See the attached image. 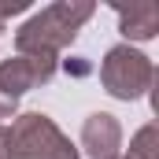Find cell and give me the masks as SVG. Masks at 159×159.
Instances as JSON below:
<instances>
[{"mask_svg":"<svg viewBox=\"0 0 159 159\" xmlns=\"http://www.w3.org/2000/svg\"><path fill=\"white\" fill-rule=\"evenodd\" d=\"M0 159H11V129L0 122Z\"/></svg>","mask_w":159,"mask_h":159,"instance_id":"cell-8","label":"cell"},{"mask_svg":"<svg viewBox=\"0 0 159 159\" xmlns=\"http://www.w3.org/2000/svg\"><path fill=\"white\" fill-rule=\"evenodd\" d=\"M115 11H119L122 37H129V41H152L156 37V30H159V7L156 4H129V7L115 4Z\"/></svg>","mask_w":159,"mask_h":159,"instance_id":"cell-6","label":"cell"},{"mask_svg":"<svg viewBox=\"0 0 159 159\" xmlns=\"http://www.w3.org/2000/svg\"><path fill=\"white\" fill-rule=\"evenodd\" d=\"M56 67H59V56H48V52H30V56L0 59V93L11 96V100H19L22 93L52 81Z\"/></svg>","mask_w":159,"mask_h":159,"instance_id":"cell-4","label":"cell"},{"mask_svg":"<svg viewBox=\"0 0 159 159\" xmlns=\"http://www.w3.org/2000/svg\"><path fill=\"white\" fill-rule=\"evenodd\" d=\"M11 129V159H81L70 137L41 111L15 115Z\"/></svg>","mask_w":159,"mask_h":159,"instance_id":"cell-2","label":"cell"},{"mask_svg":"<svg viewBox=\"0 0 159 159\" xmlns=\"http://www.w3.org/2000/svg\"><path fill=\"white\" fill-rule=\"evenodd\" d=\"M115 159H119V156H115Z\"/></svg>","mask_w":159,"mask_h":159,"instance_id":"cell-12","label":"cell"},{"mask_svg":"<svg viewBox=\"0 0 159 159\" xmlns=\"http://www.w3.org/2000/svg\"><path fill=\"white\" fill-rule=\"evenodd\" d=\"M100 81L115 100L129 104V100H141L152 89L156 67H152V59L144 52H137L129 44H115V48H107V56L100 63Z\"/></svg>","mask_w":159,"mask_h":159,"instance_id":"cell-3","label":"cell"},{"mask_svg":"<svg viewBox=\"0 0 159 159\" xmlns=\"http://www.w3.org/2000/svg\"><path fill=\"white\" fill-rule=\"evenodd\" d=\"M0 34H4V22H0Z\"/></svg>","mask_w":159,"mask_h":159,"instance_id":"cell-11","label":"cell"},{"mask_svg":"<svg viewBox=\"0 0 159 159\" xmlns=\"http://www.w3.org/2000/svg\"><path fill=\"white\" fill-rule=\"evenodd\" d=\"M81 148L93 159H115L122 148V126L107 111H93L81 122Z\"/></svg>","mask_w":159,"mask_h":159,"instance_id":"cell-5","label":"cell"},{"mask_svg":"<svg viewBox=\"0 0 159 159\" xmlns=\"http://www.w3.org/2000/svg\"><path fill=\"white\" fill-rule=\"evenodd\" d=\"M126 159H159V126L156 122H148V126H141L133 133Z\"/></svg>","mask_w":159,"mask_h":159,"instance_id":"cell-7","label":"cell"},{"mask_svg":"<svg viewBox=\"0 0 159 159\" xmlns=\"http://www.w3.org/2000/svg\"><path fill=\"white\" fill-rule=\"evenodd\" d=\"M93 11H96L93 0H56L41 7L15 30V56H30V52L59 56V48L74 44L78 30L93 19Z\"/></svg>","mask_w":159,"mask_h":159,"instance_id":"cell-1","label":"cell"},{"mask_svg":"<svg viewBox=\"0 0 159 159\" xmlns=\"http://www.w3.org/2000/svg\"><path fill=\"white\" fill-rule=\"evenodd\" d=\"M15 107H19V100H11V96L0 93V119H15Z\"/></svg>","mask_w":159,"mask_h":159,"instance_id":"cell-9","label":"cell"},{"mask_svg":"<svg viewBox=\"0 0 159 159\" xmlns=\"http://www.w3.org/2000/svg\"><path fill=\"white\" fill-rule=\"evenodd\" d=\"M67 70H74V74H85V70H89V63H81V59H78V63H67Z\"/></svg>","mask_w":159,"mask_h":159,"instance_id":"cell-10","label":"cell"}]
</instances>
